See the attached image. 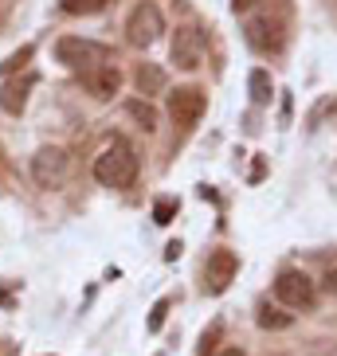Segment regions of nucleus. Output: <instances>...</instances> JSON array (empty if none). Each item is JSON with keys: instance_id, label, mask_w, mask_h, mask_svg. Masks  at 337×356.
<instances>
[{"instance_id": "f257e3e1", "label": "nucleus", "mask_w": 337, "mask_h": 356, "mask_svg": "<svg viewBox=\"0 0 337 356\" xmlns=\"http://www.w3.org/2000/svg\"><path fill=\"white\" fill-rule=\"evenodd\" d=\"M95 180L106 188H130L137 180V153L118 137L95 157Z\"/></svg>"}, {"instance_id": "f03ea898", "label": "nucleus", "mask_w": 337, "mask_h": 356, "mask_svg": "<svg viewBox=\"0 0 337 356\" xmlns=\"http://www.w3.org/2000/svg\"><path fill=\"white\" fill-rule=\"evenodd\" d=\"M55 59L63 67H71V71L91 74L95 67L110 63V47H102L95 40H79V35H63V40L55 43Z\"/></svg>"}, {"instance_id": "7ed1b4c3", "label": "nucleus", "mask_w": 337, "mask_h": 356, "mask_svg": "<svg viewBox=\"0 0 337 356\" xmlns=\"http://www.w3.org/2000/svg\"><path fill=\"white\" fill-rule=\"evenodd\" d=\"M274 298H279L286 309H314L318 286H314V278L302 274V270H283L274 278Z\"/></svg>"}, {"instance_id": "20e7f679", "label": "nucleus", "mask_w": 337, "mask_h": 356, "mask_svg": "<svg viewBox=\"0 0 337 356\" xmlns=\"http://www.w3.org/2000/svg\"><path fill=\"white\" fill-rule=\"evenodd\" d=\"M161 32H165V20H161L157 4L141 0L126 20V40L134 43V47H153V43L161 40Z\"/></svg>"}, {"instance_id": "39448f33", "label": "nucleus", "mask_w": 337, "mask_h": 356, "mask_svg": "<svg viewBox=\"0 0 337 356\" xmlns=\"http://www.w3.org/2000/svg\"><path fill=\"white\" fill-rule=\"evenodd\" d=\"M67 172H71V157L59 145H43L32 157V180L40 188H59L67 180Z\"/></svg>"}, {"instance_id": "423d86ee", "label": "nucleus", "mask_w": 337, "mask_h": 356, "mask_svg": "<svg viewBox=\"0 0 337 356\" xmlns=\"http://www.w3.org/2000/svg\"><path fill=\"white\" fill-rule=\"evenodd\" d=\"M204 110H208V98H204L201 86H177L168 95V114H173V122L180 129H192L204 118Z\"/></svg>"}, {"instance_id": "0eeeda50", "label": "nucleus", "mask_w": 337, "mask_h": 356, "mask_svg": "<svg viewBox=\"0 0 337 356\" xmlns=\"http://www.w3.org/2000/svg\"><path fill=\"white\" fill-rule=\"evenodd\" d=\"M204 55H208V40H204L201 28H177V35H173V63L180 71H196L204 63Z\"/></svg>"}, {"instance_id": "6e6552de", "label": "nucleus", "mask_w": 337, "mask_h": 356, "mask_svg": "<svg viewBox=\"0 0 337 356\" xmlns=\"http://www.w3.org/2000/svg\"><path fill=\"white\" fill-rule=\"evenodd\" d=\"M235 270H240V259L232 251H216L208 254V266H204V290L208 293H224L232 286Z\"/></svg>"}, {"instance_id": "1a4fd4ad", "label": "nucleus", "mask_w": 337, "mask_h": 356, "mask_svg": "<svg viewBox=\"0 0 337 356\" xmlns=\"http://www.w3.org/2000/svg\"><path fill=\"white\" fill-rule=\"evenodd\" d=\"M247 43H251L255 51H279L283 47V20H271V16H251L247 20Z\"/></svg>"}, {"instance_id": "9d476101", "label": "nucleus", "mask_w": 337, "mask_h": 356, "mask_svg": "<svg viewBox=\"0 0 337 356\" xmlns=\"http://www.w3.org/2000/svg\"><path fill=\"white\" fill-rule=\"evenodd\" d=\"M86 86H91V95H95V98H114L118 86H122V71H118L114 63L95 67V71L86 74Z\"/></svg>"}, {"instance_id": "9b49d317", "label": "nucleus", "mask_w": 337, "mask_h": 356, "mask_svg": "<svg viewBox=\"0 0 337 356\" xmlns=\"http://www.w3.org/2000/svg\"><path fill=\"white\" fill-rule=\"evenodd\" d=\"M36 86V79L28 74V79H20V83H4V90H0V110L4 114H20L24 106H28V90Z\"/></svg>"}, {"instance_id": "f8f14e48", "label": "nucleus", "mask_w": 337, "mask_h": 356, "mask_svg": "<svg viewBox=\"0 0 337 356\" xmlns=\"http://www.w3.org/2000/svg\"><path fill=\"white\" fill-rule=\"evenodd\" d=\"M134 83H137V90H141V95H161V90H165V71H161V67H153V63H141L137 67V74H134Z\"/></svg>"}, {"instance_id": "ddd939ff", "label": "nucleus", "mask_w": 337, "mask_h": 356, "mask_svg": "<svg viewBox=\"0 0 337 356\" xmlns=\"http://www.w3.org/2000/svg\"><path fill=\"white\" fill-rule=\"evenodd\" d=\"M247 90H251V102L255 106H267L274 98V83H271V74L263 71V67H255L251 74H247Z\"/></svg>"}, {"instance_id": "4468645a", "label": "nucleus", "mask_w": 337, "mask_h": 356, "mask_svg": "<svg viewBox=\"0 0 337 356\" xmlns=\"http://www.w3.org/2000/svg\"><path fill=\"white\" fill-rule=\"evenodd\" d=\"M259 325H263V329H290L295 317L283 314V309H274V305H259Z\"/></svg>"}, {"instance_id": "2eb2a0df", "label": "nucleus", "mask_w": 337, "mask_h": 356, "mask_svg": "<svg viewBox=\"0 0 337 356\" xmlns=\"http://www.w3.org/2000/svg\"><path fill=\"white\" fill-rule=\"evenodd\" d=\"M59 8L67 16H95V12L106 8V0H59Z\"/></svg>"}, {"instance_id": "dca6fc26", "label": "nucleus", "mask_w": 337, "mask_h": 356, "mask_svg": "<svg viewBox=\"0 0 337 356\" xmlns=\"http://www.w3.org/2000/svg\"><path fill=\"white\" fill-rule=\"evenodd\" d=\"M32 55H36V47H32V43H24L20 51H12L8 59L0 63V74H4V79H8V74H16L20 67H28V59H32Z\"/></svg>"}, {"instance_id": "f3484780", "label": "nucleus", "mask_w": 337, "mask_h": 356, "mask_svg": "<svg viewBox=\"0 0 337 356\" xmlns=\"http://www.w3.org/2000/svg\"><path fill=\"white\" fill-rule=\"evenodd\" d=\"M126 110H130V118L141 122V129H157V110H153L149 102H130Z\"/></svg>"}, {"instance_id": "a211bd4d", "label": "nucleus", "mask_w": 337, "mask_h": 356, "mask_svg": "<svg viewBox=\"0 0 337 356\" xmlns=\"http://www.w3.org/2000/svg\"><path fill=\"white\" fill-rule=\"evenodd\" d=\"M173 216H177V200H157V208H153V223H173Z\"/></svg>"}, {"instance_id": "6ab92c4d", "label": "nucleus", "mask_w": 337, "mask_h": 356, "mask_svg": "<svg viewBox=\"0 0 337 356\" xmlns=\"http://www.w3.org/2000/svg\"><path fill=\"white\" fill-rule=\"evenodd\" d=\"M165 314H168V298H161V302L153 305V314H149V329H153V333L165 325Z\"/></svg>"}, {"instance_id": "aec40b11", "label": "nucleus", "mask_w": 337, "mask_h": 356, "mask_svg": "<svg viewBox=\"0 0 337 356\" xmlns=\"http://www.w3.org/2000/svg\"><path fill=\"white\" fill-rule=\"evenodd\" d=\"M255 4H263V0H232L235 12H247V8H255Z\"/></svg>"}, {"instance_id": "412c9836", "label": "nucleus", "mask_w": 337, "mask_h": 356, "mask_svg": "<svg viewBox=\"0 0 337 356\" xmlns=\"http://www.w3.org/2000/svg\"><path fill=\"white\" fill-rule=\"evenodd\" d=\"M322 282H326L329 293H337V270H326V278H322Z\"/></svg>"}, {"instance_id": "4be33fe9", "label": "nucleus", "mask_w": 337, "mask_h": 356, "mask_svg": "<svg viewBox=\"0 0 337 356\" xmlns=\"http://www.w3.org/2000/svg\"><path fill=\"white\" fill-rule=\"evenodd\" d=\"M177 254H180V243H168V247H165V259L173 262V259H177Z\"/></svg>"}, {"instance_id": "5701e85b", "label": "nucleus", "mask_w": 337, "mask_h": 356, "mask_svg": "<svg viewBox=\"0 0 337 356\" xmlns=\"http://www.w3.org/2000/svg\"><path fill=\"white\" fill-rule=\"evenodd\" d=\"M220 356H243V348H224Z\"/></svg>"}]
</instances>
